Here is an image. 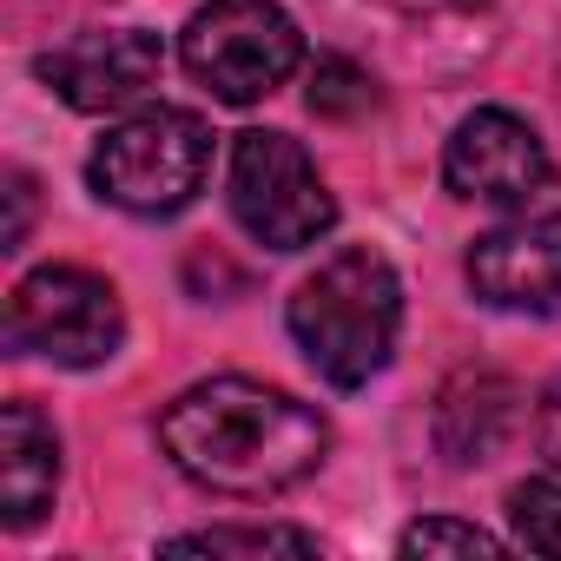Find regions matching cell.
I'll return each mask as SVG.
<instances>
[{
	"label": "cell",
	"instance_id": "obj_14",
	"mask_svg": "<svg viewBox=\"0 0 561 561\" xmlns=\"http://www.w3.org/2000/svg\"><path fill=\"white\" fill-rule=\"evenodd\" d=\"M397 548H403V554H502V541H495L489 528H476V522H449V515H430V522L403 528Z\"/></svg>",
	"mask_w": 561,
	"mask_h": 561
},
{
	"label": "cell",
	"instance_id": "obj_4",
	"mask_svg": "<svg viewBox=\"0 0 561 561\" xmlns=\"http://www.w3.org/2000/svg\"><path fill=\"white\" fill-rule=\"evenodd\" d=\"M179 60L225 106H251L305 67V34L277 0H205L179 34Z\"/></svg>",
	"mask_w": 561,
	"mask_h": 561
},
{
	"label": "cell",
	"instance_id": "obj_5",
	"mask_svg": "<svg viewBox=\"0 0 561 561\" xmlns=\"http://www.w3.org/2000/svg\"><path fill=\"white\" fill-rule=\"evenodd\" d=\"M225 198H231V218L264 251H305L337 225V198H331L318 159L291 133H271V126L238 133Z\"/></svg>",
	"mask_w": 561,
	"mask_h": 561
},
{
	"label": "cell",
	"instance_id": "obj_1",
	"mask_svg": "<svg viewBox=\"0 0 561 561\" xmlns=\"http://www.w3.org/2000/svg\"><path fill=\"white\" fill-rule=\"evenodd\" d=\"M159 443L185 482H198L211 495L264 502V495L298 489L324 462L331 423L277 383L211 377V383H192L185 397L165 403Z\"/></svg>",
	"mask_w": 561,
	"mask_h": 561
},
{
	"label": "cell",
	"instance_id": "obj_16",
	"mask_svg": "<svg viewBox=\"0 0 561 561\" xmlns=\"http://www.w3.org/2000/svg\"><path fill=\"white\" fill-rule=\"evenodd\" d=\"M535 436H541V456L561 469V377L548 383V397H541V416H535Z\"/></svg>",
	"mask_w": 561,
	"mask_h": 561
},
{
	"label": "cell",
	"instance_id": "obj_6",
	"mask_svg": "<svg viewBox=\"0 0 561 561\" xmlns=\"http://www.w3.org/2000/svg\"><path fill=\"white\" fill-rule=\"evenodd\" d=\"M8 344L21 357H47L60 370H93V364L119 357V344H126L119 291L80 264H41L8 298Z\"/></svg>",
	"mask_w": 561,
	"mask_h": 561
},
{
	"label": "cell",
	"instance_id": "obj_13",
	"mask_svg": "<svg viewBox=\"0 0 561 561\" xmlns=\"http://www.w3.org/2000/svg\"><path fill=\"white\" fill-rule=\"evenodd\" d=\"M508 522H515V541H522V548H535V554H561V476L515 482V495H508Z\"/></svg>",
	"mask_w": 561,
	"mask_h": 561
},
{
	"label": "cell",
	"instance_id": "obj_12",
	"mask_svg": "<svg viewBox=\"0 0 561 561\" xmlns=\"http://www.w3.org/2000/svg\"><path fill=\"white\" fill-rule=\"evenodd\" d=\"M165 554H318V535L285 528V522H251V528H192L165 535Z\"/></svg>",
	"mask_w": 561,
	"mask_h": 561
},
{
	"label": "cell",
	"instance_id": "obj_9",
	"mask_svg": "<svg viewBox=\"0 0 561 561\" xmlns=\"http://www.w3.org/2000/svg\"><path fill=\"white\" fill-rule=\"evenodd\" d=\"M462 271L495 311H561V211H515L469 244Z\"/></svg>",
	"mask_w": 561,
	"mask_h": 561
},
{
	"label": "cell",
	"instance_id": "obj_11",
	"mask_svg": "<svg viewBox=\"0 0 561 561\" xmlns=\"http://www.w3.org/2000/svg\"><path fill=\"white\" fill-rule=\"evenodd\" d=\"M515 423V390L495 370H462L436 403V443L449 462H482Z\"/></svg>",
	"mask_w": 561,
	"mask_h": 561
},
{
	"label": "cell",
	"instance_id": "obj_17",
	"mask_svg": "<svg viewBox=\"0 0 561 561\" xmlns=\"http://www.w3.org/2000/svg\"><path fill=\"white\" fill-rule=\"evenodd\" d=\"M403 8H423V14H469L482 0H403Z\"/></svg>",
	"mask_w": 561,
	"mask_h": 561
},
{
	"label": "cell",
	"instance_id": "obj_3",
	"mask_svg": "<svg viewBox=\"0 0 561 561\" xmlns=\"http://www.w3.org/2000/svg\"><path fill=\"white\" fill-rule=\"evenodd\" d=\"M205 172H211V126L192 106H139L87 159L93 192L133 218L185 211L205 192Z\"/></svg>",
	"mask_w": 561,
	"mask_h": 561
},
{
	"label": "cell",
	"instance_id": "obj_7",
	"mask_svg": "<svg viewBox=\"0 0 561 561\" xmlns=\"http://www.w3.org/2000/svg\"><path fill=\"white\" fill-rule=\"evenodd\" d=\"M443 185L476 205H535L554 185V159L508 106H476L443 146Z\"/></svg>",
	"mask_w": 561,
	"mask_h": 561
},
{
	"label": "cell",
	"instance_id": "obj_15",
	"mask_svg": "<svg viewBox=\"0 0 561 561\" xmlns=\"http://www.w3.org/2000/svg\"><path fill=\"white\" fill-rule=\"evenodd\" d=\"M8 205H14V218H8V251H14V244H27V218H34V179L27 172H8Z\"/></svg>",
	"mask_w": 561,
	"mask_h": 561
},
{
	"label": "cell",
	"instance_id": "obj_8",
	"mask_svg": "<svg viewBox=\"0 0 561 561\" xmlns=\"http://www.w3.org/2000/svg\"><path fill=\"white\" fill-rule=\"evenodd\" d=\"M165 47L146 27H80L73 41L41 54V80L73 106V113H119L146 87H159Z\"/></svg>",
	"mask_w": 561,
	"mask_h": 561
},
{
	"label": "cell",
	"instance_id": "obj_2",
	"mask_svg": "<svg viewBox=\"0 0 561 561\" xmlns=\"http://www.w3.org/2000/svg\"><path fill=\"white\" fill-rule=\"evenodd\" d=\"M397 331H403V285L390 257L370 244L331 251L291 291V337L305 364L337 390H364L390 364Z\"/></svg>",
	"mask_w": 561,
	"mask_h": 561
},
{
	"label": "cell",
	"instance_id": "obj_10",
	"mask_svg": "<svg viewBox=\"0 0 561 561\" xmlns=\"http://www.w3.org/2000/svg\"><path fill=\"white\" fill-rule=\"evenodd\" d=\"M54 489H60V436L27 397H14L0 410V522L34 528L54 508Z\"/></svg>",
	"mask_w": 561,
	"mask_h": 561
}]
</instances>
